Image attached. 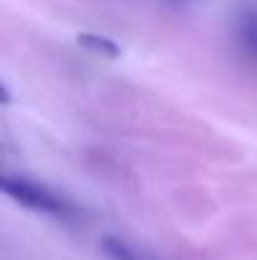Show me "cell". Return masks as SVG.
<instances>
[{
	"instance_id": "1",
	"label": "cell",
	"mask_w": 257,
	"mask_h": 260,
	"mask_svg": "<svg viewBox=\"0 0 257 260\" xmlns=\"http://www.w3.org/2000/svg\"><path fill=\"white\" fill-rule=\"evenodd\" d=\"M0 187L13 202H18L25 210L51 215V217H58V220L74 217V207L63 197H58L51 187H46L35 179H28V177H20V174H3Z\"/></svg>"
},
{
	"instance_id": "2",
	"label": "cell",
	"mask_w": 257,
	"mask_h": 260,
	"mask_svg": "<svg viewBox=\"0 0 257 260\" xmlns=\"http://www.w3.org/2000/svg\"><path fill=\"white\" fill-rule=\"evenodd\" d=\"M232 30H235V41L242 48V53L257 63V5L245 3L237 8Z\"/></svg>"
},
{
	"instance_id": "3",
	"label": "cell",
	"mask_w": 257,
	"mask_h": 260,
	"mask_svg": "<svg viewBox=\"0 0 257 260\" xmlns=\"http://www.w3.org/2000/svg\"><path fill=\"white\" fill-rule=\"evenodd\" d=\"M101 248H103V253L111 260H157L154 255H149L146 250H141L134 243H129L124 238H116V235H106L101 240Z\"/></svg>"
},
{
	"instance_id": "4",
	"label": "cell",
	"mask_w": 257,
	"mask_h": 260,
	"mask_svg": "<svg viewBox=\"0 0 257 260\" xmlns=\"http://www.w3.org/2000/svg\"><path fill=\"white\" fill-rule=\"evenodd\" d=\"M79 43H81L84 48H91V51H96V53L108 56V58H116V56L121 53V48H119L116 41H111V38H106V36H96V33H81V36H79Z\"/></svg>"
},
{
	"instance_id": "5",
	"label": "cell",
	"mask_w": 257,
	"mask_h": 260,
	"mask_svg": "<svg viewBox=\"0 0 257 260\" xmlns=\"http://www.w3.org/2000/svg\"><path fill=\"white\" fill-rule=\"evenodd\" d=\"M171 5H184V3H189V0H169Z\"/></svg>"
}]
</instances>
